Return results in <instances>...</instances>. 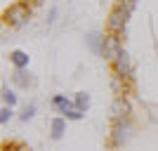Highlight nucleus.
I'll return each mask as SVG.
<instances>
[{
    "mask_svg": "<svg viewBox=\"0 0 158 151\" xmlns=\"http://www.w3.org/2000/svg\"><path fill=\"white\" fill-rule=\"evenodd\" d=\"M2 19L12 28H21L31 19V7H28V2H14V5H10L5 12H2Z\"/></svg>",
    "mask_w": 158,
    "mask_h": 151,
    "instance_id": "nucleus-1",
    "label": "nucleus"
},
{
    "mask_svg": "<svg viewBox=\"0 0 158 151\" xmlns=\"http://www.w3.org/2000/svg\"><path fill=\"white\" fill-rule=\"evenodd\" d=\"M127 19H130V12H125L120 5H116L111 10V14H109V21H106V28H109V33H113V36H120V33L125 31L127 26Z\"/></svg>",
    "mask_w": 158,
    "mask_h": 151,
    "instance_id": "nucleus-2",
    "label": "nucleus"
},
{
    "mask_svg": "<svg viewBox=\"0 0 158 151\" xmlns=\"http://www.w3.org/2000/svg\"><path fill=\"white\" fill-rule=\"evenodd\" d=\"M132 135V125L127 118H116V123H113V132H111V139L116 146H123L130 139Z\"/></svg>",
    "mask_w": 158,
    "mask_h": 151,
    "instance_id": "nucleus-3",
    "label": "nucleus"
},
{
    "mask_svg": "<svg viewBox=\"0 0 158 151\" xmlns=\"http://www.w3.org/2000/svg\"><path fill=\"white\" fill-rule=\"evenodd\" d=\"M113 69H116V73H118L120 78H132V73H135V64H132L130 54H127L125 50H120V52L116 54V59H113Z\"/></svg>",
    "mask_w": 158,
    "mask_h": 151,
    "instance_id": "nucleus-4",
    "label": "nucleus"
},
{
    "mask_svg": "<svg viewBox=\"0 0 158 151\" xmlns=\"http://www.w3.org/2000/svg\"><path fill=\"white\" fill-rule=\"evenodd\" d=\"M123 47H120V40L118 36H113V33H109V36H104V50H102V57H106V59H116V54L120 52Z\"/></svg>",
    "mask_w": 158,
    "mask_h": 151,
    "instance_id": "nucleus-5",
    "label": "nucleus"
},
{
    "mask_svg": "<svg viewBox=\"0 0 158 151\" xmlns=\"http://www.w3.org/2000/svg\"><path fill=\"white\" fill-rule=\"evenodd\" d=\"M64 132H66V118L64 116H57V118L50 120V137H52L54 142L64 137Z\"/></svg>",
    "mask_w": 158,
    "mask_h": 151,
    "instance_id": "nucleus-6",
    "label": "nucleus"
},
{
    "mask_svg": "<svg viewBox=\"0 0 158 151\" xmlns=\"http://www.w3.org/2000/svg\"><path fill=\"white\" fill-rule=\"evenodd\" d=\"M10 61L14 64V69H26L31 57H28L24 50H12V52H10Z\"/></svg>",
    "mask_w": 158,
    "mask_h": 151,
    "instance_id": "nucleus-7",
    "label": "nucleus"
},
{
    "mask_svg": "<svg viewBox=\"0 0 158 151\" xmlns=\"http://www.w3.org/2000/svg\"><path fill=\"white\" fill-rule=\"evenodd\" d=\"M52 106L61 113V116H64V113L69 111V109H73L76 104H73V102L66 97V94H54V97H52Z\"/></svg>",
    "mask_w": 158,
    "mask_h": 151,
    "instance_id": "nucleus-8",
    "label": "nucleus"
},
{
    "mask_svg": "<svg viewBox=\"0 0 158 151\" xmlns=\"http://www.w3.org/2000/svg\"><path fill=\"white\" fill-rule=\"evenodd\" d=\"M111 111H113V118H127V113H130V104H127V99L118 97L116 102H113Z\"/></svg>",
    "mask_w": 158,
    "mask_h": 151,
    "instance_id": "nucleus-9",
    "label": "nucleus"
},
{
    "mask_svg": "<svg viewBox=\"0 0 158 151\" xmlns=\"http://www.w3.org/2000/svg\"><path fill=\"white\" fill-rule=\"evenodd\" d=\"M12 80L17 83L19 87H28L33 83V78H31V73L26 71V69H17V71L12 73Z\"/></svg>",
    "mask_w": 158,
    "mask_h": 151,
    "instance_id": "nucleus-10",
    "label": "nucleus"
},
{
    "mask_svg": "<svg viewBox=\"0 0 158 151\" xmlns=\"http://www.w3.org/2000/svg\"><path fill=\"white\" fill-rule=\"evenodd\" d=\"M73 104H76V109H80V111L85 113L87 109H90V94H87V92H76Z\"/></svg>",
    "mask_w": 158,
    "mask_h": 151,
    "instance_id": "nucleus-11",
    "label": "nucleus"
},
{
    "mask_svg": "<svg viewBox=\"0 0 158 151\" xmlns=\"http://www.w3.org/2000/svg\"><path fill=\"white\" fill-rule=\"evenodd\" d=\"M87 45L92 47L97 54H102V50H104V36H99V33H90V36H87Z\"/></svg>",
    "mask_w": 158,
    "mask_h": 151,
    "instance_id": "nucleus-12",
    "label": "nucleus"
},
{
    "mask_svg": "<svg viewBox=\"0 0 158 151\" xmlns=\"http://www.w3.org/2000/svg\"><path fill=\"white\" fill-rule=\"evenodd\" d=\"M2 104L5 106H17V92L10 90V87H2Z\"/></svg>",
    "mask_w": 158,
    "mask_h": 151,
    "instance_id": "nucleus-13",
    "label": "nucleus"
},
{
    "mask_svg": "<svg viewBox=\"0 0 158 151\" xmlns=\"http://www.w3.org/2000/svg\"><path fill=\"white\" fill-rule=\"evenodd\" d=\"M33 116H35V104H26L24 109H21V113H19V118L24 120V123H28Z\"/></svg>",
    "mask_w": 158,
    "mask_h": 151,
    "instance_id": "nucleus-14",
    "label": "nucleus"
},
{
    "mask_svg": "<svg viewBox=\"0 0 158 151\" xmlns=\"http://www.w3.org/2000/svg\"><path fill=\"white\" fill-rule=\"evenodd\" d=\"M12 116H14L12 106H2V109H0V123H2V125L10 123V118H12Z\"/></svg>",
    "mask_w": 158,
    "mask_h": 151,
    "instance_id": "nucleus-15",
    "label": "nucleus"
},
{
    "mask_svg": "<svg viewBox=\"0 0 158 151\" xmlns=\"http://www.w3.org/2000/svg\"><path fill=\"white\" fill-rule=\"evenodd\" d=\"M64 118H66V120H80V118H83V111L73 106V109H69V111L64 113Z\"/></svg>",
    "mask_w": 158,
    "mask_h": 151,
    "instance_id": "nucleus-16",
    "label": "nucleus"
},
{
    "mask_svg": "<svg viewBox=\"0 0 158 151\" xmlns=\"http://www.w3.org/2000/svg\"><path fill=\"white\" fill-rule=\"evenodd\" d=\"M118 5L125 10V12H135V7H137V0H118Z\"/></svg>",
    "mask_w": 158,
    "mask_h": 151,
    "instance_id": "nucleus-17",
    "label": "nucleus"
},
{
    "mask_svg": "<svg viewBox=\"0 0 158 151\" xmlns=\"http://www.w3.org/2000/svg\"><path fill=\"white\" fill-rule=\"evenodd\" d=\"M7 151H10V149H7ZM12 151H31V149L24 146V144H17V146H12Z\"/></svg>",
    "mask_w": 158,
    "mask_h": 151,
    "instance_id": "nucleus-18",
    "label": "nucleus"
},
{
    "mask_svg": "<svg viewBox=\"0 0 158 151\" xmlns=\"http://www.w3.org/2000/svg\"><path fill=\"white\" fill-rule=\"evenodd\" d=\"M40 2H43V0H31V5H40Z\"/></svg>",
    "mask_w": 158,
    "mask_h": 151,
    "instance_id": "nucleus-19",
    "label": "nucleus"
}]
</instances>
